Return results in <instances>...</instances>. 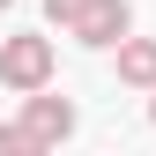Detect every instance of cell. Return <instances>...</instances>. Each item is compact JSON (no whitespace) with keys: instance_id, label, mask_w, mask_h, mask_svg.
<instances>
[{"instance_id":"obj_2","label":"cell","mask_w":156,"mask_h":156,"mask_svg":"<svg viewBox=\"0 0 156 156\" xmlns=\"http://www.w3.org/2000/svg\"><path fill=\"white\" fill-rule=\"evenodd\" d=\"M67 30L82 37V45H119V37L134 30V8L126 0H82V8L67 15Z\"/></svg>"},{"instance_id":"obj_6","label":"cell","mask_w":156,"mask_h":156,"mask_svg":"<svg viewBox=\"0 0 156 156\" xmlns=\"http://www.w3.org/2000/svg\"><path fill=\"white\" fill-rule=\"evenodd\" d=\"M74 8H82V0H45V15H52V23H67Z\"/></svg>"},{"instance_id":"obj_7","label":"cell","mask_w":156,"mask_h":156,"mask_svg":"<svg viewBox=\"0 0 156 156\" xmlns=\"http://www.w3.org/2000/svg\"><path fill=\"white\" fill-rule=\"evenodd\" d=\"M8 8H15V0H0V15H8Z\"/></svg>"},{"instance_id":"obj_5","label":"cell","mask_w":156,"mask_h":156,"mask_svg":"<svg viewBox=\"0 0 156 156\" xmlns=\"http://www.w3.org/2000/svg\"><path fill=\"white\" fill-rule=\"evenodd\" d=\"M0 156H37V141H30L23 126H0Z\"/></svg>"},{"instance_id":"obj_8","label":"cell","mask_w":156,"mask_h":156,"mask_svg":"<svg viewBox=\"0 0 156 156\" xmlns=\"http://www.w3.org/2000/svg\"><path fill=\"white\" fill-rule=\"evenodd\" d=\"M149 119H156V104H149Z\"/></svg>"},{"instance_id":"obj_1","label":"cell","mask_w":156,"mask_h":156,"mask_svg":"<svg viewBox=\"0 0 156 156\" xmlns=\"http://www.w3.org/2000/svg\"><path fill=\"white\" fill-rule=\"evenodd\" d=\"M0 82L8 89H45L52 82V37H37V30H15V37H0Z\"/></svg>"},{"instance_id":"obj_3","label":"cell","mask_w":156,"mask_h":156,"mask_svg":"<svg viewBox=\"0 0 156 156\" xmlns=\"http://www.w3.org/2000/svg\"><path fill=\"white\" fill-rule=\"evenodd\" d=\"M23 134H30L37 149H60L67 134H74V104H67V97H45V89H30V97H23Z\"/></svg>"},{"instance_id":"obj_4","label":"cell","mask_w":156,"mask_h":156,"mask_svg":"<svg viewBox=\"0 0 156 156\" xmlns=\"http://www.w3.org/2000/svg\"><path fill=\"white\" fill-rule=\"evenodd\" d=\"M119 82L156 89V37H119Z\"/></svg>"}]
</instances>
